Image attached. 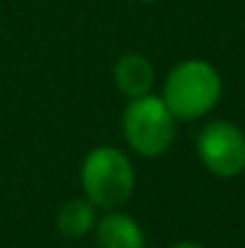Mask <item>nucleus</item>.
Segmentation results:
<instances>
[{
    "instance_id": "1",
    "label": "nucleus",
    "mask_w": 245,
    "mask_h": 248,
    "mask_svg": "<svg viewBox=\"0 0 245 248\" xmlns=\"http://www.w3.org/2000/svg\"><path fill=\"white\" fill-rule=\"evenodd\" d=\"M221 96V78L204 61L178 63L163 82V104L180 121H195L209 113Z\"/></svg>"
},
{
    "instance_id": "2",
    "label": "nucleus",
    "mask_w": 245,
    "mask_h": 248,
    "mask_svg": "<svg viewBox=\"0 0 245 248\" xmlns=\"http://www.w3.org/2000/svg\"><path fill=\"white\" fill-rule=\"evenodd\" d=\"M82 188L94 207L113 210L130 200L135 190V169L125 152L101 145L82 162Z\"/></svg>"
},
{
    "instance_id": "3",
    "label": "nucleus",
    "mask_w": 245,
    "mask_h": 248,
    "mask_svg": "<svg viewBox=\"0 0 245 248\" xmlns=\"http://www.w3.org/2000/svg\"><path fill=\"white\" fill-rule=\"evenodd\" d=\"M125 142L142 157L163 155L175 138V118L163 104L161 96L144 94L130 99L123 113Z\"/></svg>"
},
{
    "instance_id": "4",
    "label": "nucleus",
    "mask_w": 245,
    "mask_h": 248,
    "mask_svg": "<svg viewBox=\"0 0 245 248\" xmlns=\"http://www.w3.org/2000/svg\"><path fill=\"white\" fill-rule=\"evenodd\" d=\"M197 155L212 173L231 178L245 169V135L229 121H214L197 135Z\"/></svg>"
},
{
    "instance_id": "5",
    "label": "nucleus",
    "mask_w": 245,
    "mask_h": 248,
    "mask_svg": "<svg viewBox=\"0 0 245 248\" xmlns=\"http://www.w3.org/2000/svg\"><path fill=\"white\" fill-rule=\"evenodd\" d=\"M142 227L123 212H108L96 224V248H144Z\"/></svg>"
},
{
    "instance_id": "6",
    "label": "nucleus",
    "mask_w": 245,
    "mask_h": 248,
    "mask_svg": "<svg viewBox=\"0 0 245 248\" xmlns=\"http://www.w3.org/2000/svg\"><path fill=\"white\" fill-rule=\"evenodd\" d=\"M113 80L128 99L144 96L152 92L154 84V65L140 53H125L113 68Z\"/></svg>"
},
{
    "instance_id": "7",
    "label": "nucleus",
    "mask_w": 245,
    "mask_h": 248,
    "mask_svg": "<svg viewBox=\"0 0 245 248\" xmlns=\"http://www.w3.org/2000/svg\"><path fill=\"white\" fill-rule=\"evenodd\" d=\"M94 205L84 198V200H68L58 217H56V224H58V232L68 239H82L86 236L91 229H94Z\"/></svg>"
},
{
    "instance_id": "8",
    "label": "nucleus",
    "mask_w": 245,
    "mask_h": 248,
    "mask_svg": "<svg viewBox=\"0 0 245 248\" xmlns=\"http://www.w3.org/2000/svg\"><path fill=\"white\" fill-rule=\"evenodd\" d=\"M171 248H204V246H200V244H195V241H178L175 246H171Z\"/></svg>"
},
{
    "instance_id": "9",
    "label": "nucleus",
    "mask_w": 245,
    "mask_h": 248,
    "mask_svg": "<svg viewBox=\"0 0 245 248\" xmlns=\"http://www.w3.org/2000/svg\"><path fill=\"white\" fill-rule=\"evenodd\" d=\"M142 2H152V0H142Z\"/></svg>"
}]
</instances>
